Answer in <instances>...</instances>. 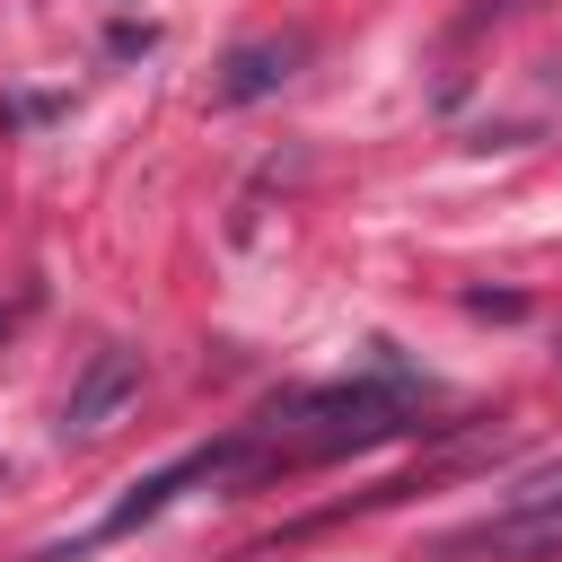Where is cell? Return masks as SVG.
Returning <instances> with one entry per match:
<instances>
[{
	"label": "cell",
	"mask_w": 562,
	"mask_h": 562,
	"mask_svg": "<svg viewBox=\"0 0 562 562\" xmlns=\"http://www.w3.org/2000/svg\"><path fill=\"white\" fill-rule=\"evenodd\" d=\"M430 404V378L378 360L360 378H334V386H299L281 404H263L246 422L255 439V474H290V465H325V457H351V448H378L395 430H413Z\"/></svg>",
	"instance_id": "6da1fadb"
},
{
	"label": "cell",
	"mask_w": 562,
	"mask_h": 562,
	"mask_svg": "<svg viewBox=\"0 0 562 562\" xmlns=\"http://www.w3.org/2000/svg\"><path fill=\"white\" fill-rule=\"evenodd\" d=\"M553 553H562V457L527 465V474L501 492L492 518L448 527V536L430 544V562H553Z\"/></svg>",
	"instance_id": "7a4b0ae2"
},
{
	"label": "cell",
	"mask_w": 562,
	"mask_h": 562,
	"mask_svg": "<svg viewBox=\"0 0 562 562\" xmlns=\"http://www.w3.org/2000/svg\"><path fill=\"white\" fill-rule=\"evenodd\" d=\"M132 395H140V351L105 342V351L79 369V386L61 395V439H88V430H105V422H114Z\"/></svg>",
	"instance_id": "3957f363"
},
{
	"label": "cell",
	"mask_w": 562,
	"mask_h": 562,
	"mask_svg": "<svg viewBox=\"0 0 562 562\" xmlns=\"http://www.w3.org/2000/svg\"><path fill=\"white\" fill-rule=\"evenodd\" d=\"M299 35H255V44H237L228 61H220V79H211V97L220 105H255V97H272L290 70H299Z\"/></svg>",
	"instance_id": "277c9868"
}]
</instances>
